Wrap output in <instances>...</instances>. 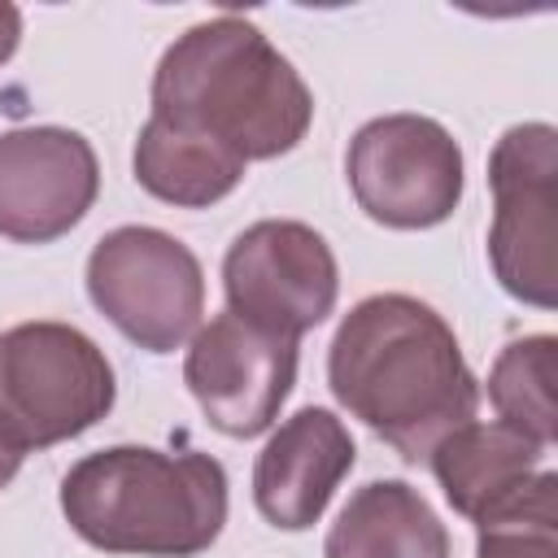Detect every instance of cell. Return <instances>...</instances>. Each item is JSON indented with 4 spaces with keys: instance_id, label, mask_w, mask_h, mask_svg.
<instances>
[{
    "instance_id": "cell-12",
    "label": "cell",
    "mask_w": 558,
    "mask_h": 558,
    "mask_svg": "<svg viewBox=\"0 0 558 558\" xmlns=\"http://www.w3.org/2000/svg\"><path fill=\"white\" fill-rule=\"evenodd\" d=\"M541 462H545V445L527 440L506 423H475V418L453 427L427 453V466L445 488V501L471 523H484L506 506H514L523 488L545 471Z\"/></svg>"
},
{
    "instance_id": "cell-7",
    "label": "cell",
    "mask_w": 558,
    "mask_h": 558,
    "mask_svg": "<svg viewBox=\"0 0 558 558\" xmlns=\"http://www.w3.org/2000/svg\"><path fill=\"white\" fill-rule=\"evenodd\" d=\"M344 174L362 214L397 231L436 227L462 201V148L423 113H384L357 126Z\"/></svg>"
},
{
    "instance_id": "cell-11",
    "label": "cell",
    "mask_w": 558,
    "mask_h": 558,
    "mask_svg": "<svg viewBox=\"0 0 558 558\" xmlns=\"http://www.w3.org/2000/svg\"><path fill=\"white\" fill-rule=\"evenodd\" d=\"M353 436L331 410H296L270 432L253 466V501L262 519L283 532H305L323 519L331 493L353 471Z\"/></svg>"
},
{
    "instance_id": "cell-4",
    "label": "cell",
    "mask_w": 558,
    "mask_h": 558,
    "mask_svg": "<svg viewBox=\"0 0 558 558\" xmlns=\"http://www.w3.org/2000/svg\"><path fill=\"white\" fill-rule=\"evenodd\" d=\"M118 384L105 349L70 323L0 331V440L17 453L83 436L113 410Z\"/></svg>"
},
{
    "instance_id": "cell-14",
    "label": "cell",
    "mask_w": 558,
    "mask_h": 558,
    "mask_svg": "<svg viewBox=\"0 0 558 558\" xmlns=\"http://www.w3.org/2000/svg\"><path fill=\"white\" fill-rule=\"evenodd\" d=\"M244 166L248 161H240L222 144L170 126L161 118H148L135 140V183L148 196L183 209H205L231 196L235 183L244 179Z\"/></svg>"
},
{
    "instance_id": "cell-10",
    "label": "cell",
    "mask_w": 558,
    "mask_h": 558,
    "mask_svg": "<svg viewBox=\"0 0 558 558\" xmlns=\"http://www.w3.org/2000/svg\"><path fill=\"white\" fill-rule=\"evenodd\" d=\"M96 192V148L78 131L17 126L0 135V235L48 244L83 222Z\"/></svg>"
},
{
    "instance_id": "cell-3",
    "label": "cell",
    "mask_w": 558,
    "mask_h": 558,
    "mask_svg": "<svg viewBox=\"0 0 558 558\" xmlns=\"http://www.w3.org/2000/svg\"><path fill=\"white\" fill-rule=\"evenodd\" d=\"M61 514L105 554L192 558L205 554L227 523V471L196 449H96L65 471Z\"/></svg>"
},
{
    "instance_id": "cell-2",
    "label": "cell",
    "mask_w": 558,
    "mask_h": 558,
    "mask_svg": "<svg viewBox=\"0 0 558 558\" xmlns=\"http://www.w3.org/2000/svg\"><path fill=\"white\" fill-rule=\"evenodd\" d=\"M153 118L205 135L240 161H270L305 140L314 96L253 22L222 13L196 22L161 52Z\"/></svg>"
},
{
    "instance_id": "cell-1",
    "label": "cell",
    "mask_w": 558,
    "mask_h": 558,
    "mask_svg": "<svg viewBox=\"0 0 558 558\" xmlns=\"http://www.w3.org/2000/svg\"><path fill=\"white\" fill-rule=\"evenodd\" d=\"M327 384L405 462H427L480 410V379L453 327L405 292H375L340 318L327 349Z\"/></svg>"
},
{
    "instance_id": "cell-17",
    "label": "cell",
    "mask_w": 558,
    "mask_h": 558,
    "mask_svg": "<svg viewBox=\"0 0 558 558\" xmlns=\"http://www.w3.org/2000/svg\"><path fill=\"white\" fill-rule=\"evenodd\" d=\"M17 39H22V13L0 0V65L17 52Z\"/></svg>"
},
{
    "instance_id": "cell-8",
    "label": "cell",
    "mask_w": 558,
    "mask_h": 558,
    "mask_svg": "<svg viewBox=\"0 0 558 558\" xmlns=\"http://www.w3.org/2000/svg\"><path fill=\"white\" fill-rule=\"evenodd\" d=\"M222 292L235 318L301 340L336 310V253L296 218H262L231 240L222 257Z\"/></svg>"
},
{
    "instance_id": "cell-5",
    "label": "cell",
    "mask_w": 558,
    "mask_h": 558,
    "mask_svg": "<svg viewBox=\"0 0 558 558\" xmlns=\"http://www.w3.org/2000/svg\"><path fill=\"white\" fill-rule=\"evenodd\" d=\"M92 305L140 349L174 353L205 314V275L196 253L157 227H118L87 257Z\"/></svg>"
},
{
    "instance_id": "cell-6",
    "label": "cell",
    "mask_w": 558,
    "mask_h": 558,
    "mask_svg": "<svg viewBox=\"0 0 558 558\" xmlns=\"http://www.w3.org/2000/svg\"><path fill=\"white\" fill-rule=\"evenodd\" d=\"M493 227L488 262L497 283L536 310L558 301L554 209H558V131L549 122L510 126L488 157Z\"/></svg>"
},
{
    "instance_id": "cell-15",
    "label": "cell",
    "mask_w": 558,
    "mask_h": 558,
    "mask_svg": "<svg viewBox=\"0 0 558 558\" xmlns=\"http://www.w3.org/2000/svg\"><path fill=\"white\" fill-rule=\"evenodd\" d=\"M488 401L497 423L536 445H554V336H523L501 349L488 371Z\"/></svg>"
},
{
    "instance_id": "cell-9",
    "label": "cell",
    "mask_w": 558,
    "mask_h": 558,
    "mask_svg": "<svg viewBox=\"0 0 558 558\" xmlns=\"http://www.w3.org/2000/svg\"><path fill=\"white\" fill-rule=\"evenodd\" d=\"M183 384L218 432L235 440L262 436L279 418V405L296 384V340L262 331L222 310L218 318L196 327L183 362Z\"/></svg>"
},
{
    "instance_id": "cell-16",
    "label": "cell",
    "mask_w": 558,
    "mask_h": 558,
    "mask_svg": "<svg viewBox=\"0 0 558 558\" xmlns=\"http://www.w3.org/2000/svg\"><path fill=\"white\" fill-rule=\"evenodd\" d=\"M475 527V558H558V475L545 466L514 506Z\"/></svg>"
},
{
    "instance_id": "cell-18",
    "label": "cell",
    "mask_w": 558,
    "mask_h": 558,
    "mask_svg": "<svg viewBox=\"0 0 558 558\" xmlns=\"http://www.w3.org/2000/svg\"><path fill=\"white\" fill-rule=\"evenodd\" d=\"M22 458H26V453H17V449H13L9 440H0V488H4V484H9L13 475H17Z\"/></svg>"
},
{
    "instance_id": "cell-13",
    "label": "cell",
    "mask_w": 558,
    "mask_h": 558,
    "mask_svg": "<svg viewBox=\"0 0 558 558\" xmlns=\"http://www.w3.org/2000/svg\"><path fill=\"white\" fill-rule=\"evenodd\" d=\"M327 558H449V532L405 480L362 484L336 514Z\"/></svg>"
}]
</instances>
